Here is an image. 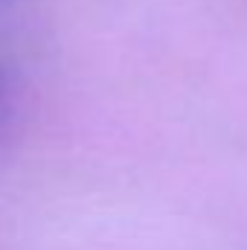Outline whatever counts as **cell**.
Here are the masks:
<instances>
[{
    "label": "cell",
    "instance_id": "1",
    "mask_svg": "<svg viewBox=\"0 0 247 250\" xmlns=\"http://www.w3.org/2000/svg\"><path fill=\"white\" fill-rule=\"evenodd\" d=\"M3 111H6V90H3V82H0V120H3Z\"/></svg>",
    "mask_w": 247,
    "mask_h": 250
}]
</instances>
